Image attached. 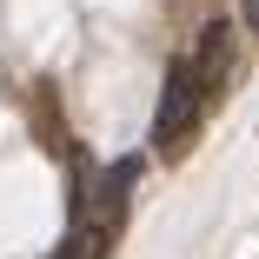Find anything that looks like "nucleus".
<instances>
[{
	"label": "nucleus",
	"mask_w": 259,
	"mask_h": 259,
	"mask_svg": "<svg viewBox=\"0 0 259 259\" xmlns=\"http://www.w3.org/2000/svg\"><path fill=\"white\" fill-rule=\"evenodd\" d=\"M206 93L199 87V73H193V60H173L166 67V87H160V113H153V140H160V153H186V140H193V126H199V113H206Z\"/></svg>",
	"instance_id": "nucleus-1"
},
{
	"label": "nucleus",
	"mask_w": 259,
	"mask_h": 259,
	"mask_svg": "<svg viewBox=\"0 0 259 259\" xmlns=\"http://www.w3.org/2000/svg\"><path fill=\"white\" fill-rule=\"evenodd\" d=\"M239 7H246V27L259 33V0H239Z\"/></svg>",
	"instance_id": "nucleus-4"
},
{
	"label": "nucleus",
	"mask_w": 259,
	"mask_h": 259,
	"mask_svg": "<svg viewBox=\"0 0 259 259\" xmlns=\"http://www.w3.org/2000/svg\"><path fill=\"white\" fill-rule=\"evenodd\" d=\"M193 73H199L206 93H220V73H226V27H220V20L199 33V60H193Z\"/></svg>",
	"instance_id": "nucleus-2"
},
{
	"label": "nucleus",
	"mask_w": 259,
	"mask_h": 259,
	"mask_svg": "<svg viewBox=\"0 0 259 259\" xmlns=\"http://www.w3.org/2000/svg\"><path fill=\"white\" fill-rule=\"evenodd\" d=\"M107 226H87V220H73V233H67V246H60V259H107Z\"/></svg>",
	"instance_id": "nucleus-3"
}]
</instances>
